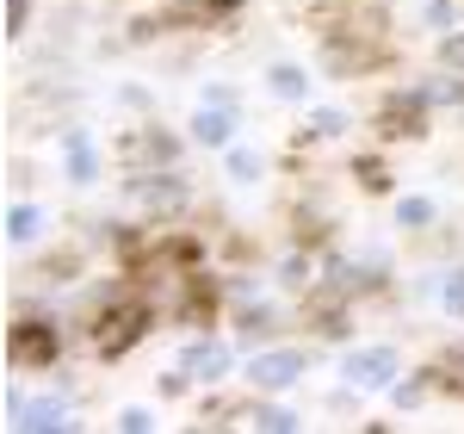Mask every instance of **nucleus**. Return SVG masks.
<instances>
[{"instance_id":"1","label":"nucleus","mask_w":464,"mask_h":434,"mask_svg":"<svg viewBox=\"0 0 464 434\" xmlns=\"http://www.w3.org/2000/svg\"><path fill=\"white\" fill-rule=\"evenodd\" d=\"M149 323H155V304L149 298H111L106 311L93 317V354L100 360H124L149 335Z\"/></svg>"},{"instance_id":"2","label":"nucleus","mask_w":464,"mask_h":434,"mask_svg":"<svg viewBox=\"0 0 464 434\" xmlns=\"http://www.w3.org/2000/svg\"><path fill=\"white\" fill-rule=\"evenodd\" d=\"M56 354H63V329L50 317H25L6 329V360L19 372H44V366H56Z\"/></svg>"},{"instance_id":"3","label":"nucleus","mask_w":464,"mask_h":434,"mask_svg":"<svg viewBox=\"0 0 464 434\" xmlns=\"http://www.w3.org/2000/svg\"><path fill=\"white\" fill-rule=\"evenodd\" d=\"M428 87H396L384 106L372 112V131L384 143H402V137H428Z\"/></svg>"},{"instance_id":"4","label":"nucleus","mask_w":464,"mask_h":434,"mask_svg":"<svg viewBox=\"0 0 464 434\" xmlns=\"http://www.w3.org/2000/svg\"><path fill=\"white\" fill-rule=\"evenodd\" d=\"M111 155L124 162V174H149V168H161V162H174V155H179V137H168L161 124H137V131L118 137Z\"/></svg>"},{"instance_id":"5","label":"nucleus","mask_w":464,"mask_h":434,"mask_svg":"<svg viewBox=\"0 0 464 434\" xmlns=\"http://www.w3.org/2000/svg\"><path fill=\"white\" fill-rule=\"evenodd\" d=\"M396 372H402V360H396V348H353L347 360H341V379L353 385V391H391Z\"/></svg>"},{"instance_id":"6","label":"nucleus","mask_w":464,"mask_h":434,"mask_svg":"<svg viewBox=\"0 0 464 434\" xmlns=\"http://www.w3.org/2000/svg\"><path fill=\"white\" fill-rule=\"evenodd\" d=\"M304 348H266V354H254L248 360V385L254 391H291L297 379H304Z\"/></svg>"},{"instance_id":"7","label":"nucleus","mask_w":464,"mask_h":434,"mask_svg":"<svg viewBox=\"0 0 464 434\" xmlns=\"http://www.w3.org/2000/svg\"><path fill=\"white\" fill-rule=\"evenodd\" d=\"M130 199L149 205L155 223H161V217H174L179 205H186V186H179L174 174H161V168H149V174H130Z\"/></svg>"},{"instance_id":"8","label":"nucleus","mask_w":464,"mask_h":434,"mask_svg":"<svg viewBox=\"0 0 464 434\" xmlns=\"http://www.w3.org/2000/svg\"><path fill=\"white\" fill-rule=\"evenodd\" d=\"M217 298H223V286H217L211 273H186V298H179V323H192V329H211L217 323Z\"/></svg>"},{"instance_id":"9","label":"nucleus","mask_w":464,"mask_h":434,"mask_svg":"<svg viewBox=\"0 0 464 434\" xmlns=\"http://www.w3.org/2000/svg\"><path fill=\"white\" fill-rule=\"evenodd\" d=\"M192 143H205V149H229L236 143V106H198V118H192Z\"/></svg>"},{"instance_id":"10","label":"nucleus","mask_w":464,"mask_h":434,"mask_svg":"<svg viewBox=\"0 0 464 434\" xmlns=\"http://www.w3.org/2000/svg\"><path fill=\"white\" fill-rule=\"evenodd\" d=\"M179 366H186L198 385H217V379L229 372V348H223V341H192V348L179 354Z\"/></svg>"},{"instance_id":"11","label":"nucleus","mask_w":464,"mask_h":434,"mask_svg":"<svg viewBox=\"0 0 464 434\" xmlns=\"http://www.w3.org/2000/svg\"><path fill=\"white\" fill-rule=\"evenodd\" d=\"M63 155H69V181L74 186H93V181H100V149H93L87 131H69V137H63Z\"/></svg>"},{"instance_id":"12","label":"nucleus","mask_w":464,"mask_h":434,"mask_svg":"<svg viewBox=\"0 0 464 434\" xmlns=\"http://www.w3.org/2000/svg\"><path fill=\"white\" fill-rule=\"evenodd\" d=\"M13 429H32V434L69 429V409H63V398H37V403H25V416H19Z\"/></svg>"},{"instance_id":"13","label":"nucleus","mask_w":464,"mask_h":434,"mask_svg":"<svg viewBox=\"0 0 464 434\" xmlns=\"http://www.w3.org/2000/svg\"><path fill=\"white\" fill-rule=\"evenodd\" d=\"M428 372H433V391H446V398H464V348L440 354Z\"/></svg>"},{"instance_id":"14","label":"nucleus","mask_w":464,"mask_h":434,"mask_svg":"<svg viewBox=\"0 0 464 434\" xmlns=\"http://www.w3.org/2000/svg\"><path fill=\"white\" fill-rule=\"evenodd\" d=\"M266 87H273L279 100H310V74L297 69V63H279V69L266 74Z\"/></svg>"},{"instance_id":"15","label":"nucleus","mask_w":464,"mask_h":434,"mask_svg":"<svg viewBox=\"0 0 464 434\" xmlns=\"http://www.w3.org/2000/svg\"><path fill=\"white\" fill-rule=\"evenodd\" d=\"M273 323H279L273 304H248V311H236V335H242V341H266Z\"/></svg>"},{"instance_id":"16","label":"nucleus","mask_w":464,"mask_h":434,"mask_svg":"<svg viewBox=\"0 0 464 434\" xmlns=\"http://www.w3.org/2000/svg\"><path fill=\"white\" fill-rule=\"evenodd\" d=\"M260 174H266V155H260V149H236V143H229V181L254 186Z\"/></svg>"},{"instance_id":"17","label":"nucleus","mask_w":464,"mask_h":434,"mask_svg":"<svg viewBox=\"0 0 464 434\" xmlns=\"http://www.w3.org/2000/svg\"><path fill=\"white\" fill-rule=\"evenodd\" d=\"M396 223H402V230H433V199H421V192L396 199Z\"/></svg>"},{"instance_id":"18","label":"nucleus","mask_w":464,"mask_h":434,"mask_svg":"<svg viewBox=\"0 0 464 434\" xmlns=\"http://www.w3.org/2000/svg\"><path fill=\"white\" fill-rule=\"evenodd\" d=\"M37 230H44L37 205H13V212H6V242H32Z\"/></svg>"},{"instance_id":"19","label":"nucleus","mask_w":464,"mask_h":434,"mask_svg":"<svg viewBox=\"0 0 464 434\" xmlns=\"http://www.w3.org/2000/svg\"><path fill=\"white\" fill-rule=\"evenodd\" d=\"M353 181L365 186V192H391V168H384L378 155H359V162H353Z\"/></svg>"},{"instance_id":"20","label":"nucleus","mask_w":464,"mask_h":434,"mask_svg":"<svg viewBox=\"0 0 464 434\" xmlns=\"http://www.w3.org/2000/svg\"><path fill=\"white\" fill-rule=\"evenodd\" d=\"M248 422H254V429H266V434H291V429H297V416H291V409H279V403H254Z\"/></svg>"},{"instance_id":"21","label":"nucleus","mask_w":464,"mask_h":434,"mask_svg":"<svg viewBox=\"0 0 464 434\" xmlns=\"http://www.w3.org/2000/svg\"><path fill=\"white\" fill-rule=\"evenodd\" d=\"M347 124H353V118H347V112L322 106V112H310V131H304V143H310V137H341V131H347Z\"/></svg>"},{"instance_id":"22","label":"nucleus","mask_w":464,"mask_h":434,"mask_svg":"<svg viewBox=\"0 0 464 434\" xmlns=\"http://www.w3.org/2000/svg\"><path fill=\"white\" fill-rule=\"evenodd\" d=\"M291 236H297V249H322V242H328V217L297 212V230H291Z\"/></svg>"},{"instance_id":"23","label":"nucleus","mask_w":464,"mask_h":434,"mask_svg":"<svg viewBox=\"0 0 464 434\" xmlns=\"http://www.w3.org/2000/svg\"><path fill=\"white\" fill-rule=\"evenodd\" d=\"M440 304H446V317H464V267H452L440 280Z\"/></svg>"},{"instance_id":"24","label":"nucleus","mask_w":464,"mask_h":434,"mask_svg":"<svg viewBox=\"0 0 464 434\" xmlns=\"http://www.w3.org/2000/svg\"><path fill=\"white\" fill-rule=\"evenodd\" d=\"M428 391H433V372H428V379H402V385H391L396 409H415V403L428 398Z\"/></svg>"},{"instance_id":"25","label":"nucleus","mask_w":464,"mask_h":434,"mask_svg":"<svg viewBox=\"0 0 464 434\" xmlns=\"http://www.w3.org/2000/svg\"><path fill=\"white\" fill-rule=\"evenodd\" d=\"M440 69H446V74H464V32H446V37H440Z\"/></svg>"},{"instance_id":"26","label":"nucleus","mask_w":464,"mask_h":434,"mask_svg":"<svg viewBox=\"0 0 464 434\" xmlns=\"http://www.w3.org/2000/svg\"><path fill=\"white\" fill-rule=\"evenodd\" d=\"M421 19L440 25V32H452V25H459V6H452V0H428V6H421Z\"/></svg>"},{"instance_id":"27","label":"nucleus","mask_w":464,"mask_h":434,"mask_svg":"<svg viewBox=\"0 0 464 434\" xmlns=\"http://www.w3.org/2000/svg\"><path fill=\"white\" fill-rule=\"evenodd\" d=\"M32 25V0H6V37H19Z\"/></svg>"},{"instance_id":"28","label":"nucleus","mask_w":464,"mask_h":434,"mask_svg":"<svg viewBox=\"0 0 464 434\" xmlns=\"http://www.w3.org/2000/svg\"><path fill=\"white\" fill-rule=\"evenodd\" d=\"M118 429H124V434H149V429H155V416H149V409H118Z\"/></svg>"},{"instance_id":"29","label":"nucleus","mask_w":464,"mask_h":434,"mask_svg":"<svg viewBox=\"0 0 464 434\" xmlns=\"http://www.w3.org/2000/svg\"><path fill=\"white\" fill-rule=\"evenodd\" d=\"M186 385H192L186 366H179V372H161V398H186Z\"/></svg>"}]
</instances>
